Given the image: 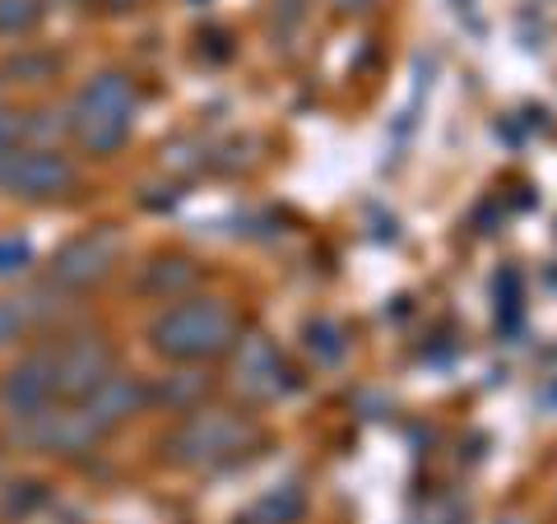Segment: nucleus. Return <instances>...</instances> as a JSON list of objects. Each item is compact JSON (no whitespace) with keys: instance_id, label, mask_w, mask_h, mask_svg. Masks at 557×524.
Segmentation results:
<instances>
[{"instance_id":"obj_1","label":"nucleus","mask_w":557,"mask_h":524,"mask_svg":"<svg viewBox=\"0 0 557 524\" xmlns=\"http://www.w3.org/2000/svg\"><path fill=\"white\" fill-rule=\"evenodd\" d=\"M153 348L172 362H209L228 353L237 339V316L223 297H190V302L168 307L149 329Z\"/></svg>"},{"instance_id":"obj_2","label":"nucleus","mask_w":557,"mask_h":524,"mask_svg":"<svg viewBox=\"0 0 557 524\" xmlns=\"http://www.w3.org/2000/svg\"><path fill=\"white\" fill-rule=\"evenodd\" d=\"M256 441H260V427L251 417H242L233 409H196L168 436V456L186 469H214L247 456Z\"/></svg>"},{"instance_id":"obj_3","label":"nucleus","mask_w":557,"mask_h":524,"mask_svg":"<svg viewBox=\"0 0 557 524\" xmlns=\"http://www.w3.org/2000/svg\"><path fill=\"white\" fill-rule=\"evenodd\" d=\"M131 121H135V89L126 75H108L89 79L75 98V112H70V130L89 153H116L131 135Z\"/></svg>"},{"instance_id":"obj_4","label":"nucleus","mask_w":557,"mask_h":524,"mask_svg":"<svg viewBox=\"0 0 557 524\" xmlns=\"http://www.w3.org/2000/svg\"><path fill=\"white\" fill-rule=\"evenodd\" d=\"M79 172L57 149H5L0 153V190L20 200H57L75 190Z\"/></svg>"},{"instance_id":"obj_5","label":"nucleus","mask_w":557,"mask_h":524,"mask_svg":"<svg viewBox=\"0 0 557 524\" xmlns=\"http://www.w3.org/2000/svg\"><path fill=\"white\" fill-rule=\"evenodd\" d=\"M51 376H57V399L61 404H79L89 399L102 380L116 376V348L98 335H79L51 348Z\"/></svg>"},{"instance_id":"obj_6","label":"nucleus","mask_w":557,"mask_h":524,"mask_svg":"<svg viewBox=\"0 0 557 524\" xmlns=\"http://www.w3.org/2000/svg\"><path fill=\"white\" fill-rule=\"evenodd\" d=\"M14 441H24L33 450H47V456H79V450H94L102 441V432L84 417V409H61L47 404L42 413L14 417Z\"/></svg>"},{"instance_id":"obj_7","label":"nucleus","mask_w":557,"mask_h":524,"mask_svg":"<svg viewBox=\"0 0 557 524\" xmlns=\"http://www.w3.org/2000/svg\"><path fill=\"white\" fill-rule=\"evenodd\" d=\"M237 390L270 404V399H284L298 390V376H293V366L265 335H251L237 348Z\"/></svg>"},{"instance_id":"obj_8","label":"nucleus","mask_w":557,"mask_h":524,"mask_svg":"<svg viewBox=\"0 0 557 524\" xmlns=\"http://www.w3.org/2000/svg\"><path fill=\"white\" fill-rule=\"evenodd\" d=\"M116 233L98 228V233H84L75 241H65L51 260V284L61 288H89L98 278H108V270L116 265Z\"/></svg>"},{"instance_id":"obj_9","label":"nucleus","mask_w":557,"mask_h":524,"mask_svg":"<svg viewBox=\"0 0 557 524\" xmlns=\"http://www.w3.org/2000/svg\"><path fill=\"white\" fill-rule=\"evenodd\" d=\"M0 404H5L10 417H28V413H42L47 404H57L51 348H42V353H28L20 366H10L5 380H0Z\"/></svg>"},{"instance_id":"obj_10","label":"nucleus","mask_w":557,"mask_h":524,"mask_svg":"<svg viewBox=\"0 0 557 524\" xmlns=\"http://www.w3.org/2000/svg\"><path fill=\"white\" fill-rule=\"evenodd\" d=\"M153 404V395L145 390V380H135V376H112V380H102V386L89 395V399H79V409H84V417L108 436L112 427H121L126 417H135V413H145Z\"/></svg>"},{"instance_id":"obj_11","label":"nucleus","mask_w":557,"mask_h":524,"mask_svg":"<svg viewBox=\"0 0 557 524\" xmlns=\"http://www.w3.org/2000/svg\"><path fill=\"white\" fill-rule=\"evenodd\" d=\"M307 511V487L302 483H278L251 506V515L242 524H298Z\"/></svg>"},{"instance_id":"obj_12","label":"nucleus","mask_w":557,"mask_h":524,"mask_svg":"<svg viewBox=\"0 0 557 524\" xmlns=\"http://www.w3.org/2000/svg\"><path fill=\"white\" fill-rule=\"evenodd\" d=\"M302 335H307V353L317 358V362H325V366L344 362V353H348V339H344V329H339L335 321L317 316V321H307Z\"/></svg>"},{"instance_id":"obj_13","label":"nucleus","mask_w":557,"mask_h":524,"mask_svg":"<svg viewBox=\"0 0 557 524\" xmlns=\"http://www.w3.org/2000/svg\"><path fill=\"white\" fill-rule=\"evenodd\" d=\"M196 284V265H186V260H159V265H149V274H145V292H153V297H172V292H182V288H190Z\"/></svg>"},{"instance_id":"obj_14","label":"nucleus","mask_w":557,"mask_h":524,"mask_svg":"<svg viewBox=\"0 0 557 524\" xmlns=\"http://www.w3.org/2000/svg\"><path fill=\"white\" fill-rule=\"evenodd\" d=\"M33 316H38V302H33V297H0V348L20 339L33 325Z\"/></svg>"},{"instance_id":"obj_15","label":"nucleus","mask_w":557,"mask_h":524,"mask_svg":"<svg viewBox=\"0 0 557 524\" xmlns=\"http://www.w3.org/2000/svg\"><path fill=\"white\" fill-rule=\"evenodd\" d=\"M42 20L38 0H0V33L5 38H20V33H33Z\"/></svg>"},{"instance_id":"obj_16","label":"nucleus","mask_w":557,"mask_h":524,"mask_svg":"<svg viewBox=\"0 0 557 524\" xmlns=\"http://www.w3.org/2000/svg\"><path fill=\"white\" fill-rule=\"evenodd\" d=\"M28 265H33V247H28V237H20V233H5V237H0V278L24 274Z\"/></svg>"},{"instance_id":"obj_17","label":"nucleus","mask_w":557,"mask_h":524,"mask_svg":"<svg viewBox=\"0 0 557 524\" xmlns=\"http://www.w3.org/2000/svg\"><path fill=\"white\" fill-rule=\"evenodd\" d=\"M507 311V329H516V316H520V270L507 265L497 274V316Z\"/></svg>"},{"instance_id":"obj_18","label":"nucleus","mask_w":557,"mask_h":524,"mask_svg":"<svg viewBox=\"0 0 557 524\" xmlns=\"http://www.w3.org/2000/svg\"><path fill=\"white\" fill-rule=\"evenodd\" d=\"M200 390H209V380L190 372V376H182V380H177V390H159L153 399H163L168 409H186V404H190V399H196Z\"/></svg>"},{"instance_id":"obj_19","label":"nucleus","mask_w":557,"mask_h":524,"mask_svg":"<svg viewBox=\"0 0 557 524\" xmlns=\"http://www.w3.org/2000/svg\"><path fill=\"white\" fill-rule=\"evenodd\" d=\"M24 135V121L20 116H10V112H0V153L14 149V139Z\"/></svg>"},{"instance_id":"obj_20","label":"nucleus","mask_w":557,"mask_h":524,"mask_svg":"<svg viewBox=\"0 0 557 524\" xmlns=\"http://www.w3.org/2000/svg\"><path fill=\"white\" fill-rule=\"evenodd\" d=\"M335 5H339L344 14H362V10H368V5H372V0H335Z\"/></svg>"},{"instance_id":"obj_21","label":"nucleus","mask_w":557,"mask_h":524,"mask_svg":"<svg viewBox=\"0 0 557 524\" xmlns=\"http://www.w3.org/2000/svg\"><path fill=\"white\" fill-rule=\"evenodd\" d=\"M112 10H131V5H139V0H108Z\"/></svg>"}]
</instances>
